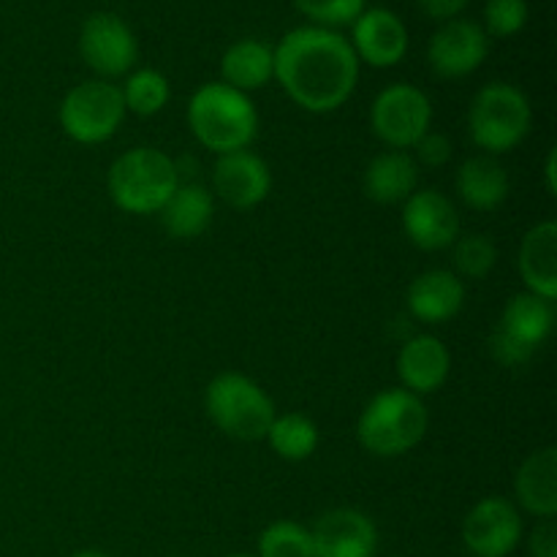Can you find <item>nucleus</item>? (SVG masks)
I'll return each mask as SVG.
<instances>
[{
	"label": "nucleus",
	"instance_id": "nucleus-1",
	"mask_svg": "<svg viewBox=\"0 0 557 557\" xmlns=\"http://www.w3.org/2000/svg\"><path fill=\"white\" fill-rule=\"evenodd\" d=\"M275 79L299 109L330 114L357 90L359 60L337 30L297 27L275 47Z\"/></svg>",
	"mask_w": 557,
	"mask_h": 557
},
{
	"label": "nucleus",
	"instance_id": "nucleus-2",
	"mask_svg": "<svg viewBox=\"0 0 557 557\" xmlns=\"http://www.w3.org/2000/svg\"><path fill=\"white\" fill-rule=\"evenodd\" d=\"M188 128L201 147L215 156L248 150L259 134V112L248 92L223 82H207L190 96Z\"/></svg>",
	"mask_w": 557,
	"mask_h": 557
},
{
	"label": "nucleus",
	"instance_id": "nucleus-3",
	"mask_svg": "<svg viewBox=\"0 0 557 557\" xmlns=\"http://www.w3.org/2000/svg\"><path fill=\"white\" fill-rule=\"evenodd\" d=\"M430 428V413L422 397L403 389H384L364 406L357 422L362 449L375 457H400L417 449Z\"/></svg>",
	"mask_w": 557,
	"mask_h": 557
},
{
	"label": "nucleus",
	"instance_id": "nucleus-4",
	"mask_svg": "<svg viewBox=\"0 0 557 557\" xmlns=\"http://www.w3.org/2000/svg\"><path fill=\"white\" fill-rule=\"evenodd\" d=\"M109 196L128 215H158L180 185L177 161L156 147H134L109 166Z\"/></svg>",
	"mask_w": 557,
	"mask_h": 557
},
{
	"label": "nucleus",
	"instance_id": "nucleus-5",
	"mask_svg": "<svg viewBox=\"0 0 557 557\" xmlns=\"http://www.w3.org/2000/svg\"><path fill=\"white\" fill-rule=\"evenodd\" d=\"M533 123L531 101L509 82L484 85L468 109V134L484 156H504L522 145Z\"/></svg>",
	"mask_w": 557,
	"mask_h": 557
},
{
	"label": "nucleus",
	"instance_id": "nucleus-6",
	"mask_svg": "<svg viewBox=\"0 0 557 557\" xmlns=\"http://www.w3.org/2000/svg\"><path fill=\"white\" fill-rule=\"evenodd\" d=\"M205 411L221 433L237 441H264L275 413L272 397L243 373H221L205 392Z\"/></svg>",
	"mask_w": 557,
	"mask_h": 557
},
{
	"label": "nucleus",
	"instance_id": "nucleus-7",
	"mask_svg": "<svg viewBox=\"0 0 557 557\" xmlns=\"http://www.w3.org/2000/svg\"><path fill=\"white\" fill-rule=\"evenodd\" d=\"M555 326V302L522 292L506 302L498 326L490 335V354L504 368H520L536 357Z\"/></svg>",
	"mask_w": 557,
	"mask_h": 557
},
{
	"label": "nucleus",
	"instance_id": "nucleus-8",
	"mask_svg": "<svg viewBox=\"0 0 557 557\" xmlns=\"http://www.w3.org/2000/svg\"><path fill=\"white\" fill-rule=\"evenodd\" d=\"M125 120L123 92L107 79H87L71 87L60 103V125L79 145H101L112 139Z\"/></svg>",
	"mask_w": 557,
	"mask_h": 557
},
{
	"label": "nucleus",
	"instance_id": "nucleus-9",
	"mask_svg": "<svg viewBox=\"0 0 557 557\" xmlns=\"http://www.w3.org/2000/svg\"><path fill=\"white\" fill-rule=\"evenodd\" d=\"M433 123L428 92L408 82H395L375 96L370 107V128L389 150H413Z\"/></svg>",
	"mask_w": 557,
	"mask_h": 557
},
{
	"label": "nucleus",
	"instance_id": "nucleus-10",
	"mask_svg": "<svg viewBox=\"0 0 557 557\" xmlns=\"http://www.w3.org/2000/svg\"><path fill=\"white\" fill-rule=\"evenodd\" d=\"M79 54L101 79L131 74L139 60V41L128 22L109 11H98L85 20L79 30Z\"/></svg>",
	"mask_w": 557,
	"mask_h": 557
},
{
	"label": "nucleus",
	"instance_id": "nucleus-11",
	"mask_svg": "<svg viewBox=\"0 0 557 557\" xmlns=\"http://www.w3.org/2000/svg\"><path fill=\"white\" fill-rule=\"evenodd\" d=\"M520 542L522 515L509 498H482L462 520V544L473 557H509Z\"/></svg>",
	"mask_w": 557,
	"mask_h": 557
},
{
	"label": "nucleus",
	"instance_id": "nucleus-12",
	"mask_svg": "<svg viewBox=\"0 0 557 557\" xmlns=\"http://www.w3.org/2000/svg\"><path fill=\"white\" fill-rule=\"evenodd\" d=\"M403 232L419 250L435 253L455 245V239L460 237V215L441 190H413L403 201Z\"/></svg>",
	"mask_w": 557,
	"mask_h": 557
},
{
	"label": "nucleus",
	"instance_id": "nucleus-13",
	"mask_svg": "<svg viewBox=\"0 0 557 557\" xmlns=\"http://www.w3.org/2000/svg\"><path fill=\"white\" fill-rule=\"evenodd\" d=\"M487 52L490 36L479 22L449 20L430 38L428 63L441 79H462L484 63Z\"/></svg>",
	"mask_w": 557,
	"mask_h": 557
},
{
	"label": "nucleus",
	"instance_id": "nucleus-14",
	"mask_svg": "<svg viewBox=\"0 0 557 557\" xmlns=\"http://www.w3.org/2000/svg\"><path fill=\"white\" fill-rule=\"evenodd\" d=\"M272 172L264 158L250 150L218 156L212 166V194L234 210H253L270 196Z\"/></svg>",
	"mask_w": 557,
	"mask_h": 557
},
{
	"label": "nucleus",
	"instance_id": "nucleus-15",
	"mask_svg": "<svg viewBox=\"0 0 557 557\" xmlns=\"http://www.w3.org/2000/svg\"><path fill=\"white\" fill-rule=\"evenodd\" d=\"M351 49L359 63L392 69L408 52L406 22L389 9H364L351 25Z\"/></svg>",
	"mask_w": 557,
	"mask_h": 557
},
{
	"label": "nucleus",
	"instance_id": "nucleus-16",
	"mask_svg": "<svg viewBox=\"0 0 557 557\" xmlns=\"http://www.w3.org/2000/svg\"><path fill=\"white\" fill-rule=\"evenodd\" d=\"M313 557H375L379 531L368 515L357 509H332L310 528Z\"/></svg>",
	"mask_w": 557,
	"mask_h": 557
},
{
	"label": "nucleus",
	"instance_id": "nucleus-17",
	"mask_svg": "<svg viewBox=\"0 0 557 557\" xmlns=\"http://www.w3.org/2000/svg\"><path fill=\"white\" fill-rule=\"evenodd\" d=\"M451 370V354L435 335H417L397 351V379L403 389L413 395H433L446 384Z\"/></svg>",
	"mask_w": 557,
	"mask_h": 557
},
{
	"label": "nucleus",
	"instance_id": "nucleus-18",
	"mask_svg": "<svg viewBox=\"0 0 557 557\" xmlns=\"http://www.w3.org/2000/svg\"><path fill=\"white\" fill-rule=\"evenodd\" d=\"M466 302V286L449 270H428L408 286V313L422 324H446L455 319Z\"/></svg>",
	"mask_w": 557,
	"mask_h": 557
},
{
	"label": "nucleus",
	"instance_id": "nucleus-19",
	"mask_svg": "<svg viewBox=\"0 0 557 557\" xmlns=\"http://www.w3.org/2000/svg\"><path fill=\"white\" fill-rule=\"evenodd\" d=\"M515 495L520 509L539 520H555L557 515V449L547 446L522 462L515 476Z\"/></svg>",
	"mask_w": 557,
	"mask_h": 557
},
{
	"label": "nucleus",
	"instance_id": "nucleus-20",
	"mask_svg": "<svg viewBox=\"0 0 557 557\" xmlns=\"http://www.w3.org/2000/svg\"><path fill=\"white\" fill-rule=\"evenodd\" d=\"M522 283L536 297L557 299V223L542 221L522 237L520 245Z\"/></svg>",
	"mask_w": 557,
	"mask_h": 557
},
{
	"label": "nucleus",
	"instance_id": "nucleus-21",
	"mask_svg": "<svg viewBox=\"0 0 557 557\" xmlns=\"http://www.w3.org/2000/svg\"><path fill=\"white\" fill-rule=\"evenodd\" d=\"M419 163L403 150H384L368 163L362 188L375 205H403L417 190Z\"/></svg>",
	"mask_w": 557,
	"mask_h": 557
},
{
	"label": "nucleus",
	"instance_id": "nucleus-22",
	"mask_svg": "<svg viewBox=\"0 0 557 557\" xmlns=\"http://www.w3.org/2000/svg\"><path fill=\"white\" fill-rule=\"evenodd\" d=\"M158 215H161L166 234H172L174 239H196L210 228L212 215H215V199L207 185L188 180L174 188Z\"/></svg>",
	"mask_w": 557,
	"mask_h": 557
},
{
	"label": "nucleus",
	"instance_id": "nucleus-23",
	"mask_svg": "<svg viewBox=\"0 0 557 557\" xmlns=\"http://www.w3.org/2000/svg\"><path fill=\"white\" fill-rule=\"evenodd\" d=\"M509 172L495 156H473L457 172V194L471 210L493 212L509 199Z\"/></svg>",
	"mask_w": 557,
	"mask_h": 557
},
{
	"label": "nucleus",
	"instance_id": "nucleus-24",
	"mask_svg": "<svg viewBox=\"0 0 557 557\" xmlns=\"http://www.w3.org/2000/svg\"><path fill=\"white\" fill-rule=\"evenodd\" d=\"M223 85L239 92L261 90L275 79V47L259 38H243L232 44L221 58Z\"/></svg>",
	"mask_w": 557,
	"mask_h": 557
},
{
	"label": "nucleus",
	"instance_id": "nucleus-25",
	"mask_svg": "<svg viewBox=\"0 0 557 557\" xmlns=\"http://www.w3.org/2000/svg\"><path fill=\"white\" fill-rule=\"evenodd\" d=\"M264 441L283 460L302 462L319 449V428L305 413H281V417L272 419Z\"/></svg>",
	"mask_w": 557,
	"mask_h": 557
},
{
	"label": "nucleus",
	"instance_id": "nucleus-26",
	"mask_svg": "<svg viewBox=\"0 0 557 557\" xmlns=\"http://www.w3.org/2000/svg\"><path fill=\"white\" fill-rule=\"evenodd\" d=\"M123 92L125 112H134L136 117H152L161 112L172 98V87L169 79L156 69H139L131 71L125 85L120 87Z\"/></svg>",
	"mask_w": 557,
	"mask_h": 557
},
{
	"label": "nucleus",
	"instance_id": "nucleus-27",
	"mask_svg": "<svg viewBox=\"0 0 557 557\" xmlns=\"http://www.w3.org/2000/svg\"><path fill=\"white\" fill-rule=\"evenodd\" d=\"M256 557H313L310 528L292 520L272 522L261 531L259 555Z\"/></svg>",
	"mask_w": 557,
	"mask_h": 557
},
{
	"label": "nucleus",
	"instance_id": "nucleus-28",
	"mask_svg": "<svg viewBox=\"0 0 557 557\" xmlns=\"http://www.w3.org/2000/svg\"><path fill=\"white\" fill-rule=\"evenodd\" d=\"M455 275L457 277H471V281H482L498 264V248L487 234H466V237L455 239Z\"/></svg>",
	"mask_w": 557,
	"mask_h": 557
},
{
	"label": "nucleus",
	"instance_id": "nucleus-29",
	"mask_svg": "<svg viewBox=\"0 0 557 557\" xmlns=\"http://www.w3.org/2000/svg\"><path fill=\"white\" fill-rule=\"evenodd\" d=\"M292 3L297 5L308 20H313L315 27L335 30V27L354 25V20L362 14L368 0H292Z\"/></svg>",
	"mask_w": 557,
	"mask_h": 557
},
{
	"label": "nucleus",
	"instance_id": "nucleus-30",
	"mask_svg": "<svg viewBox=\"0 0 557 557\" xmlns=\"http://www.w3.org/2000/svg\"><path fill=\"white\" fill-rule=\"evenodd\" d=\"M528 25L525 0H487L484 5V33L495 38L517 36Z\"/></svg>",
	"mask_w": 557,
	"mask_h": 557
},
{
	"label": "nucleus",
	"instance_id": "nucleus-31",
	"mask_svg": "<svg viewBox=\"0 0 557 557\" xmlns=\"http://www.w3.org/2000/svg\"><path fill=\"white\" fill-rule=\"evenodd\" d=\"M413 150H417L419 163H424V166L430 169H441L449 163L451 141L446 139L444 134H438V131H428V134L413 145Z\"/></svg>",
	"mask_w": 557,
	"mask_h": 557
},
{
	"label": "nucleus",
	"instance_id": "nucleus-32",
	"mask_svg": "<svg viewBox=\"0 0 557 557\" xmlns=\"http://www.w3.org/2000/svg\"><path fill=\"white\" fill-rule=\"evenodd\" d=\"M528 549H531V557H557L555 520H542L533 528L531 539H528Z\"/></svg>",
	"mask_w": 557,
	"mask_h": 557
},
{
	"label": "nucleus",
	"instance_id": "nucleus-33",
	"mask_svg": "<svg viewBox=\"0 0 557 557\" xmlns=\"http://www.w3.org/2000/svg\"><path fill=\"white\" fill-rule=\"evenodd\" d=\"M417 3L419 9H422L428 16H433V20L449 22V20H457V14L466 9L468 0H417Z\"/></svg>",
	"mask_w": 557,
	"mask_h": 557
},
{
	"label": "nucleus",
	"instance_id": "nucleus-34",
	"mask_svg": "<svg viewBox=\"0 0 557 557\" xmlns=\"http://www.w3.org/2000/svg\"><path fill=\"white\" fill-rule=\"evenodd\" d=\"M555 166H557V152L553 150L547 156V166H544V177H547V190L549 194H557V172H555Z\"/></svg>",
	"mask_w": 557,
	"mask_h": 557
},
{
	"label": "nucleus",
	"instance_id": "nucleus-35",
	"mask_svg": "<svg viewBox=\"0 0 557 557\" xmlns=\"http://www.w3.org/2000/svg\"><path fill=\"white\" fill-rule=\"evenodd\" d=\"M71 557H109V555L98 553V549H82V553H74Z\"/></svg>",
	"mask_w": 557,
	"mask_h": 557
},
{
	"label": "nucleus",
	"instance_id": "nucleus-36",
	"mask_svg": "<svg viewBox=\"0 0 557 557\" xmlns=\"http://www.w3.org/2000/svg\"><path fill=\"white\" fill-rule=\"evenodd\" d=\"M228 557H256V555H243V553H239V555H228Z\"/></svg>",
	"mask_w": 557,
	"mask_h": 557
}]
</instances>
